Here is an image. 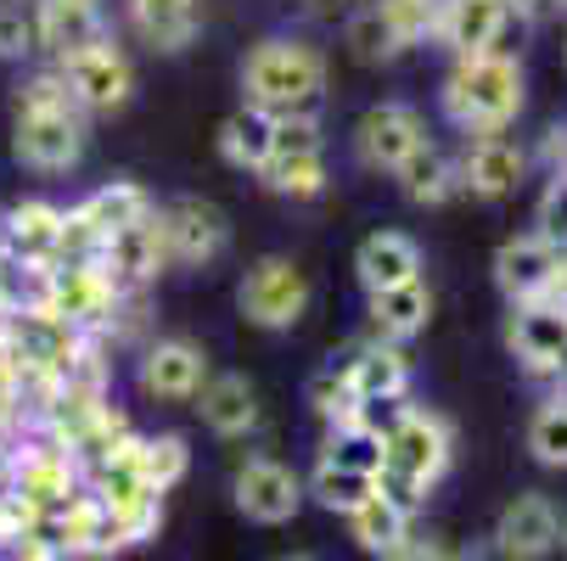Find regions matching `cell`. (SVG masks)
I'll return each mask as SVG.
<instances>
[{
	"mask_svg": "<svg viewBox=\"0 0 567 561\" xmlns=\"http://www.w3.org/2000/svg\"><path fill=\"white\" fill-rule=\"evenodd\" d=\"M506 7H512V18H517V23H545L550 12H561L556 0H506Z\"/></svg>",
	"mask_w": 567,
	"mask_h": 561,
	"instance_id": "obj_42",
	"label": "cell"
},
{
	"mask_svg": "<svg viewBox=\"0 0 567 561\" xmlns=\"http://www.w3.org/2000/svg\"><path fill=\"white\" fill-rule=\"evenodd\" d=\"M197 411L214 438H248L259 433V393L248 376H208L197 393Z\"/></svg>",
	"mask_w": 567,
	"mask_h": 561,
	"instance_id": "obj_25",
	"label": "cell"
},
{
	"mask_svg": "<svg viewBox=\"0 0 567 561\" xmlns=\"http://www.w3.org/2000/svg\"><path fill=\"white\" fill-rule=\"evenodd\" d=\"M34 303L62 314L68 326H79L85 337H107L113 314L124 303V287L96 259H62L51 270H34Z\"/></svg>",
	"mask_w": 567,
	"mask_h": 561,
	"instance_id": "obj_5",
	"label": "cell"
},
{
	"mask_svg": "<svg viewBox=\"0 0 567 561\" xmlns=\"http://www.w3.org/2000/svg\"><path fill=\"white\" fill-rule=\"evenodd\" d=\"M343 40H349V51H354L360 62H388V56H399L393 40H388V29H382V18H377L371 7H360V12L349 18Z\"/></svg>",
	"mask_w": 567,
	"mask_h": 561,
	"instance_id": "obj_38",
	"label": "cell"
},
{
	"mask_svg": "<svg viewBox=\"0 0 567 561\" xmlns=\"http://www.w3.org/2000/svg\"><path fill=\"white\" fill-rule=\"evenodd\" d=\"M556 253L561 248H550L539 230H523V236H512V242H501V253H495V287L506 292V303L545 298L550 270H556Z\"/></svg>",
	"mask_w": 567,
	"mask_h": 561,
	"instance_id": "obj_21",
	"label": "cell"
},
{
	"mask_svg": "<svg viewBox=\"0 0 567 561\" xmlns=\"http://www.w3.org/2000/svg\"><path fill=\"white\" fill-rule=\"evenodd\" d=\"M270 141H276V118L265 107H248L241 102L225 124H219V157L241 175H259L265 157H270Z\"/></svg>",
	"mask_w": 567,
	"mask_h": 561,
	"instance_id": "obj_27",
	"label": "cell"
},
{
	"mask_svg": "<svg viewBox=\"0 0 567 561\" xmlns=\"http://www.w3.org/2000/svg\"><path fill=\"white\" fill-rule=\"evenodd\" d=\"M309 411L327 422V427H349V422H365L371 411L360 405V393H354V382H349V371L338 365V354H332V365H320L315 376H309Z\"/></svg>",
	"mask_w": 567,
	"mask_h": 561,
	"instance_id": "obj_30",
	"label": "cell"
},
{
	"mask_svg": "<svg viewBox=\"0 0 567 561\" xmlns=\"http://www.w3.org/2000/svg\"><path fill=\"white\" fill-rule=\"evenodd\" d=\"M422 141H427V118L411 102H377L354 124V157L377 175H393Z\"/></svg>",
	"mask_w": 567,
	"mask_h": 561,
	"instance_id": "obj_10",
	"label": "cell"
},
{
	"mask_svg": "<svg viewBox=\"0 0 567 561\" xmlns=\"http://www.w3.org/2000/svg\"><path fill=\"white\" fill-rule=\"evenodd\" d=\"M561 544H567V522H561Z\"/></svg>",
	"mask_w": 567,
	"mask_h": 561,
	"instance_id": "obj_47",
	"label": "cell"
},
{
	"mask_svg": "<svg viewBox=\"0 0 567 561\" xmlns=\"http://www.w3.org/2000/svg\"><path fill=\"white\" fill-rule=\"evenodd\" d=\"M371 12L382 18L393 51H416L439 34V18H444V0H371Z\"/></svg>",
	"mask_w": 567,
	"mask_h": 561,
	"instance_id": "obj_31",
	"label": "cell"
},
{
	"mask_svg": "<svg viewBox=\"0 0 567 561\" xmlns=\"http://www.w3.org/2000/svg\"><path fill=\"white\" fill-rule=\"evenodd\" d=\"M320 460H332V466H349V471L377 477V471H382V427H377L371 416H365V422H349V427H327Z\"/></svg>",
	"mask_w": 567,
	"mask_h": 561,
	"instance_id": "obj_32",
	"label": "cell"
},
{
	"mask_svg": "<svg viewBox=\"0 0 567 561\" xmlns=\"http://www.w3.org/2000/svg\"><path fill=\"white\" fill-rule=\"evenodd\" d=\"M512 29V7L506 0H444V18H439V45L450 56H483V51H501Z\"/></svg>",
	"mask_w": 567,
	"mask_h": 561,
	"instance_id": "obj_19",
	"label": "cell"
},
{
	"mask_svg": "<svg viewBox=\"0 0 567 561\" xmlns=\"http://www.w3.org/2000/svg\"><path fill=\"white\" fill-rule=\"evenodd\" d=\"M157 225H164L169 264H181V270L214 264V259L225 253V242H230L225 214H219L214 202H203V197H175V202H164V208H157Z\"/></svg>",
	"mask_w": 567,
	"mask_h": 561,
	"instance_id": "obj_11",
	"label": "cell"
},
{
	"mask_svg": "<svg viewBox=\"0 0 567 561\" xmlns=\"http://www.w3.org/2000/svg\"><path fill=\"white\" fill-rule=\"evenodd\" d=\"M455 561H517V555H512V550L489 533V539H472L466 550H455Z\"/></svg>",
	"mask_w": 567,
	"mask_h": 561,
	"instance_id": "obj_41",
	"label": "cell"
},
{
	"mask_svg": "<svg viewBox=\"0 0 567 561\" xmlns=\"http://www.w3.org/2000/svg\"><path fill=\"white\" fill-rule=\"evenodd\" d=\"M455 460V433L439 411L422 405H393L382 422V471H377V489L404 506L416 517V506L427 500V489H439V477Z\"/></svg>",
	"mask_w": 567,
	"mask_h": 561,
	"instance_id": "obj_2",
	"label": "cell"
},
{
	"mask_svg": "<svg viewBox=\"0 0 567 561\" xmlns=\"http://www.w3.org/2000/svg\"><path fill=\"white\" fill-rule=\"evenodd\" d=\"M236 309L259 332H292L303 320V309H309V276L292 259L270 253V259L248 264V276H241V287H236Z\"/></svg>",
	"mask_w": 567,
	"mask_h": 561,
	"instance_id": "obj_8",
	"label": "cell"
},
{
	"mask_svg": "<svg viewBox=\"0 0 567 561\" xmlns=\"http://www.w3.org/2000/svg\"><path fill=\"white\" fill-rule=\"evenodd\" d=\"M523 96H528V85H523L517 56L483 51V56H455L450 62L439 107L466 135H495V129H506L523 113Z\"/></svg>",
	"mask_w": 567,
	"mask_h": 561,
	"instance_id": "obj_4",
	"label": "cell"
},
{
	"mask_svg": "<svg viewBox=\"0 0 567 561\" xmlns=\"http://www.w3.org/2000/svg\"><path fill=\"white\" fill-rule=\"evenodd\" d=\"M388 561H455V550H450L444 539H433V533H427V539H422V533H411V539H404Z\"/></svg>",
	"mask_w": 567,
	"mask_h": 561,
	"instance_id": "obj_40",
	"label": "cell"
},
{
	"mask_svg": "<svg viewBox=\"0 0 567 561\" xmlns=\"http://www.w3.org/2000/svg\"><path fill=\"white\" fill-rule=\"evenodd\" d=\"M230 500H236V511L248 517V522L281 528L303 506V477L292 466L270 460V455H248V460L236 466V477H230Z\"/></svg>",
	"mask_w": 567,
	"mask_h": 561,
	"instance_id": "obj_9",
	"label": "cell"
},
{
	"mask_svg": "<svg viewBox=\"0 0 567 561\" xmlns=\"http://www.w3.org/2000/svg\"><path fill=\"white\" fill-rule=\"evenodd\" d=\"M34 23H40V51L51 62L107 34L102 0H34Z\"/></svg>",
	"mask_w": 567,
	"mask_h": 561,
	"instance_id": "obj_22",
	"label": "cell"
},
{
	"mask_svg": "<svg viewBox=\"0 0 567 561\" xmlns=\"http://www.w3.org/2000/svg\"><path fill=\"white\" fill-rule=\"evenodd\" d=\"M545 164H550V169H567V124L545 129Z\"/></svg>",
	"mask_w": 567,
	"mask_h": 561,
	"instance_id": "obj_43",
	"label": "cell"
},
{
	"mask_svg": "<svg viewBox=\"0 0 567 561\" xmlns=\"http://www.w3.org/2000/svg\"><path fill=\"white\" fill-rule=\"evenodd\" d=\"M338 365L349 371L365 411H393V405H404V393H411V360H404L399 343L360 337V343H349L338 354Z\"/></svg>",
	"mask_w": 567,
	"mask_h": 561,
	"instance_id": "obj_15",
	"label": "cell"
},
{
	"mask_svg": "<svg viewBox=\"0 0 567 561\" xmlns=\"http://www.w3.org/2000/svg\"><path fill=\"white\" fill-rule=\"evenodd\" d=\"M141 393L164 398V405H192L208 382V354L192 337H152L141 349Z\"/></svg>",
	"mask_w": 567,
	"mask_h": 561,
	"instance_id": "obj_13",
	"label": "cell"
},
{
	"mask_svg": "<svg viewBox=\"0 0 567 561\" xmlns=\"http://www.w3.org/2000/svg\"><path fill=\"white\" fill-rule=\"evenodd\" d=\"M0 561H68V550H62V539L51 533V522L40 517L34 528H23L18 539L0 544Z\"/></svg>",
	"mask_w": 567,
	"mask_h": 561,
	"instance_id": "obj_39",
	"label": "cell"
},
{
	"mask_svg": "<svg viewBox=\"0 0 567 561\" xmlns=\"http://www.w3.org/2000/svg\"><path fill=\"white\" fill-rule=\"evenodd\" d=\"M455 175H461V191H472V197H483V202H501V197H512V191L523 186L528 152H523L506 129H495V135H466V152L455 157Z\"/></svg>",
	"mask_w": 567,
	"mask_h": 561,
	"instance_id": "obj_14",
	"label": "cell"
},
{
	"mask_svg": "<svg viewBox=\"0 0 567 561\" xmlns=\"http://www.w3.org/2000/svg\"><path fill=\"white\" fill-rule=\"evenodd\" d=\"M0 242L23 270H51L62 259V208L45 197H29L0 214Z\"/></svg>",
	"mask_w": 567,
	"mask_h": 561,
	"instance_id": "obj_17",
	"label": "cell"
},
{
	"mask_svg": "<svg viewBox=\"0 0 567 561\" xmlns=\"http://www.w3.org/2000/svg\"><path fill=\"white\" fill-rule=\"evenodd\" d=\"M281 561H315V555H281Z\"/></svg>",
	"mask_w": 567,
	"mask_h": 561,
	"instance_id": "obj_46",
	"label": "cell"
},
{
	"mask_svg": "<svg viewBox=\"0 0 567 561\" xmlns=\"http://www.w3.org/2000/svg\"><path fill=\"white\" fill-rule=\"evenodd\" d=\"M534 230L550 248H567V169H550V180L539 191V208H534Z\"/></svg>",
	"mask_w": 567,
	"mask_h": 561,
	"instance_id": "obj_37",
	"label": "cell"
},
{
	"mask_svg": "<svg viewBox=\"0 0 567 561\" xmlns=\"http://www.w3.org/2000/svg\"><path fill=\"white\" fill-rule=\"evenodd\" d=\"M91 146V118L73 102L56 67L29 73L12 96V157L34 175H68Z\"/></svg>",
	"mask_w": 567,
	"mask_h": 561,
	"instance_id": "obj_1",
	"label": "cell"
},
{
	"mask_svg": "<svg viewBox=\"0 0 567 561\" xmlns=\"http://www.w3.org/2000/svg\"><path fill=\"white\" fill-rule=\"evenodd\" d=\"M556 7H561V12H567V0H556Z\"/></svg>",
	"mask_w": 567,
	"mask_h": 561,
	"instance_id": "obj_48",
	"label": "cell"
},
{
	"mask_svg": "<svg viewBox=\"0 0 567 561\" xmlns=\"http://www.w3.org/2000/svg\"><path fill=\"white\" fill-rule=\"evenodd\" d=\"M241 102L270 118H320L327 107V56L298 34H265L241 56Z\"/></svg>",
	"mask_w": 567,
	"mask_h": 561,
	"instance_id": "obj_3",
	"label": "cell"
},
{
	"mask_svg": "<svg viewBox=\"0 0 567 561\" xmlns=\"http://www.w3.org/2000/svg\"><path fill=\"white\" fill-rule=\"evenodd\" d=\"M303 495H315V500L327 506V511L349 517L354 506H365V500L377 495V477H365V471H349V466H332V460H315V471H309Z\"/></svg>",
	"mask_w": 567,
	"mask_h": 561,
	"instance_id": "obj_33",
	"label": "cell"
},
{
	"mask_svg": "<svg viewBox=\"0 0 567 561\" xmlns=\"http://www.w3.org/2000/svg\"><path fill=\"white\" fill-rule=\"evenodd\" d=\"M506 349L523 365V376H556L561 354H567V309L550 298L534 303H512L506 320Z\"/></svg>",
	"mask_w": 567,
	"mask_h": 561,
	"instance_id": "obj_12",
	"label": "cell"
},
{
	"mask_svg": "<svg viewBox=\"0 0 567 561\" xmlns=\"http://www.w3.org/2000/svg\"><path fill=\"white\" fill-rule=\"evenodd\" d=\"M51 67L62 73V85L73 91V102L85 107V118H107V113L130 107V96H135V62H130V51L113 34L56 56Z\"/></svg>",
	"mask_w": 567,
	"mask_h": 561,
	"instance_id": "obj_7",
	"label": "cell"
},
{
	"mask_svg": "<svg viewBox=\"0 0 567 561\" xmlns=\"http://www.w3.org/2000/svg\"><path fill=\"white\" fill-rule=\"evenodd\" d=\"M528 449L539 466H567V393L545 398L528 416Z\"/></svg>",
	"mask_w": 567,
	"mask_h": 561,
	"instance_id": "obj_35",
	"label": "cell"
},
{
	"mask_svg": "<svg viewBox=\"0 0 567 561\" xmlns=\"http://www.w3.org/2000/svg\"><path fill=\"white\" fill-rule=\"evenodd\" d=\"M332 169H327V135H320V118H276V141L270 157L259 169V186L287 197V202H315L327 191Z\"/></svg>",
	"mask_w": 567,
	"mask_h": 561,
	"instance_id": "obj_6",
	"label": "cell"
},
{
	"mask_svg": "<svg viewBox=\"0 0 567 561\" xmlns=\"http://www.w3.org/2000/svg\"><path fill=\"white\" fill-rule=\"evenodd\" d=\"M495 539H501L517 561H539V555H550V550L561 544V517H556V506H550L545 495H517V500L501 511Z\"/></svg>",
	"mask_w": 567,
	"mask_h": 561,
	"instance_id": "obj_23",
	"label": "cell"
},
{
	"mask_svg": "<svg viewBox=\"0 0 567 561\" xmlns=\"http://www.w3.org/2000/svg\"><path fill=\"white\" fill-rule=\"evenodd\" d=\"M40 51L34 0H0V62H23Z\"/></svg>",
	"mask_w": 567,
	"mask_h": 561,
	"instance_id": "obj_36",
	"label": "cell"
},
{
	"mask_svg": "<svg viewBox=\"0 0 567 561\" xmlns=\"http://www.w3.org/2000/svg\"><path fill=\"white\" fill-rule=\"evenodd\" d=\"M135 460H141L146 484H152L157 495H169L181 477L192 471V449H186L181 433H152V438H141V444H135Z\"/></svg>",
	"mask_w": 567,
	"mask_h": 561,
	"instance_id": "obj_34",
	"label": "cell"
},
{
	"mask_svg": "<svg viewBox=\"0 0 567 561\" xmlns=\"http://www.w3.org/2000/svg\"><path fill=\"white\" fill-rule=\"evenodd\" d=\"M135 40L157 56H181L203 34V0H124Z\"/></svg>",
	"mask_w": 567,
	"mask_h": 561,
	"instance_id": "obj_18",
	"label": "cell"
},
{
	"mask_svg": "<svg viewBox=\"0 0 567 561\" xmlns=\"http://www.w3.org/2000/svg\"><path fill=\"white\" fill-rule=\"evenodd\" d=\"M343 522H349V539H354L365 555H382V561H388V555H393L404 539H411V511H404V506H393L382 489H377L365 506H354Z\"/></svg>",
	"mask_w": 567,
	"mask_h": 561,
	"instance_id": "obj_28",
	"label": "cell"
},
{
	"mask_svg": "<svg viewBox=\"0 0 567 561\" xmlns=\"http://www.w3.org/2000/svg\"><path fill=\"white\" fill-rule=\"evenodd\" d=\"M556 382H561V387H567V354H561V365H556Z\"/></svg>",
	"mask_w": 567,
	"mask_h": 561,
	"instance_id": "obj_45",
	"label": "cell"
},
{
	"mask_svg": "<svg viewBox=\"0 0 567 561\" xmlns=\"http://www.w3.org/2000/svg\"><path fill=\"white\" fill-rule=\"evenodd\" d=\"M96 264H102L124 292H146L164 270H175V264H169V248H164V225H157V208H152L146 219L113 230L107 242H102V259H96Z\"/></svg>",
	"mask_w": 567,
	"mask_h": 561,
	"instance_id": "obj_16",
	"label": "cell"
},
{
	"mask_svg": "<svg viewBox=\"0 0 567 561\" xmlns=\"http://www.w3.org/2000/svg\"><path fill=\"white\" fill-rule=\"evenodd\" d=\"M545 298H550V303H561V309H567V248H561V253H556V270H550V287H545Z\"/></svg>",
	"mask_w": 567,
	"mask_h": 561,
	"instance_id": "obj_44",
	"label": "cell"
},
{
	"mask_svg": "<svg viewBox=\"0 0 567 561\" xmlns=\"http://www.w3.org/2000/svg\"><path fill=\"white\" fill-rule=\"evenodd\" d=\"M427 320H433V287H427V276L382 287V292H365V326L382 343H399L404 349L411 337L427 332Z\"/></svg>",
	"mask_w": 567,
	"mask_h": 561,
	"instance_id": "obj_20",
	"label": "cell"
},
{
	"mask_svg": "<svg viewBox=\"0 0 567 561\" xmlns=\"http://www.w3.org/2000/svg\"><path fill=\"white\" fill-rule=\"evenodd\" d=\"M79 214H85V225L102 236V242H107V236L113 230H124V225H135V219H146L157 202L135 186V180H113V186H96L85 202H73Z\"/></svg>",
	"mask_w": 567,
	"mask_h": 561,
	"instance_id": "obj_29",
	"label": "cell"
},
{
	"mask_svg": "<svg viewBox=\"0 0 567 561\" xmlns=\"http://www.w3.org/2000/svg\"><path fill=\"white\" fill-rule=\"evenodd\" d=\"M393 180H399V191H404V202H416V208H439V202H450L455 191H461V175H455V157L427 135L404 164L393 169Z\"/></svg>",
	"mask_w": 567,
	"mask_h": 561,
	"instance_id": "obj_26",
	"label": "cell"
},
{
	"mask_svg": "<svg viewBox=\"0 0 567 561\" xmlns=\"http://www.w3.org/2000/svg\"><path fill=\"white\" fill-rule=\"evenodd\" d=\"M354 276H360L365 292L416 281V276H422V248H416L404 230H371L365 242L354 248Z\"/></svg>",
	"mask_w": 567,
	"mask_h": 561,
	"instance_id": "obj_24",
	"label": "cell"
}]
</instances>
